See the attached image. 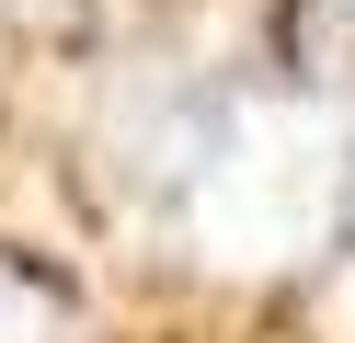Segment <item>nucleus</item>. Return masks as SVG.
Masks as SVG:
<instances>
[{"mask_svg":"<svg viewBox=\"0 0 355 343\" xmlns=\"http://www.w3.org/2000/svg\"><path fill=\"white\" fill-rule=\"evenodd\" d=\"M126 172L138 195L184 229L207 263L275 274L298 252H321V229L355 195V137L332 114V91H252V80H207V91H161L126 126Z\"/></svg>","mask_w":355,"mask_h":343,"instance_id":"nucleus-1","label":"nucleus"},{"mask_svg":"<svg viewBox=\"0 0 355 343\" xmlns=\"http://www.w3.org/2000/svg\"><path fill=\"white\" fill-rule=\"evenodd\" d=\"M0 343H80V320H69L58 286H35L24 263H0Z\"/></svg>","mask_w":355,"mask_h":343,"instance_id":"nucleus-3","label":"nucleus"},{"mask_svg":"<svg viewBox=\"0 0 355 343\" xmlns=\"http://www.w3.org/2000/svg\"><path fill=\"white\" fill-rule=\"evenodd\" d=\"M286 58H298L309 91L344 103L355 91V0H298V12H286Z\"/></svg>","mask_w":355,"mask_h":343,"instance_id":"nucleus-2","label":"nucleus"}]
</instances>
